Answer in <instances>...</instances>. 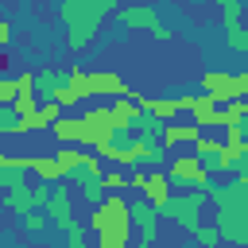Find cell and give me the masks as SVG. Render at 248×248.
<instances>
[{
	"label": "cell",
	"instance_id": "1",
	"mask_svg": "<svg viewBox=\"0 0 248 248\" xmlns=\"http://www.w3.org/2000/svg\"><path fill=\"white\" fill-rule=\"evenodd\" d=\"M101 248H124L136 240V229H132V205L120 198V190H108L101 205H93V217H89Z\"/></svg>",
	"mask_w": 248,
	"mask_h": 248
},
{
	"label": "cell",
	"instance_id": "2",
	"mask_svg": "<svg viewBox=\"0 0 248 248\" xmlns=\"http://www.w3.org/2000/svg\"><path fill=\"white\" fill-rule=\"evenodd\" d=\"M116 4L120 0H62V19H66V46L70 50H85L89 43H93V35H97V27H101V19L108 16V12H116Z\"/></svg>",
	"mask_w": 248,
	"mask_h": 248
},
{
	"label": "cell",
	"instance_id": "3",
	"mask_svg": "<svg viewBox=\"0 0 248 248\" xmlns=\"http://www.w3.org/2000/svg\"><path fill=\"white\" fill-rule=\"evenodd\" d=\"M209 202L221 209L217 225L221 236L229 244H248V182H232V186H213Z\"/></svg>",
	"mask_w": 248,
	"mask_h": 248
},
{
	"label": "cell",
	"instance_id": "4",
	"mask_svg": "<svg viewBox=\"0 0 248 248\" xmlns=\"http://www.w3.org/2000/svg\"><path fill=\"white\" fill-rule=\"evenodd\" d=\"M167 174H170V182L174 186H182V190H213L209 186V167L198 159V155H174L170 163H167Z\"/></svg>",
	"mask_w": 248,
	"mask_h": 248
},
{
	"label": "cell",
	"instance_id": "5",
	"mask_svg": "<svg viewBox=\"0 0 248 248\" xmlns=\"http://www.w3.org/2000/svg\"><path fill=\"white\" fill-rule=\"evenodd\" d=\"M205 198H209V190H186V194H178V198H170L167 205H163V213L178 225V229H186V232H194L202 221H198V213H202V205H205Z\"/></svg>",
	"mask_w": 248,
	"mask_h": 248
},
{
	"label": "cell",
	"instance_id": "6",
	"mask_svg": "<svg viewBox=\"0 0 248 248\" xmlns=\"http://www.w3.org/2000/svg\"><path fill=\"white\" fill-rule=\"evenodd\" d=\"M202 89L213 93L217 105H229L236 97L248 93V74H225V70H205L202 74Z\"/></svg>",
	"mask_w": 248,
	"mask_h": 248
},
{
	"label": "cell",
	"instance_id": "7",
	"mask_svg": "<svg viewBox=\"0 0 248 248\" xmlns=\"http://www.w3.org/2000/svg\"><path fill=\"white\" fill-rule=\"evenodd\" d=\"M116 19L124 23V27H136V31H151L159 43H167L174 31H167L163 27V19L151 12V8H143V4H132V8H116Z\"/></svg>",
	"mask_w": 248,
	"mask_h": 248
},
{
	"label": "cell",
	"instance_id": "8",
	"mask_svg": "<svg viewBox=\"0 0 248 248\" xmlns=\"http://www.w3.org/2000/svg\"><path fill=\"white\" fill-rule=\"evenodd\" d=\"M85 120H89V128H93V147H97V151L120 136V124H116L112 105H97V108H89V112H85Z\"/></svg>",
	"mask_w": 248,
	"mask_h": 248
},
{
	"label": "cell",
	"instance_id": "9",
	"mask_svg": "<svg viewBox=\"0 0 248 248\" xmlns=\"http://www.w3.org/2000/svg\"><path fill=\"white\" fill-rule=\"evenodd\" d=\"M159 205L155 202H132V229H136V244H151L155 232H159Z\"/></svg>",
	"mask_w": 248,
	"mask_h": 248
},
{
	"label": "cell",
	"instance_id": "10",
	"mask_svg": "<svg viewBox=\"0 0 248 248\" xmlns=\"http://www.w3.org/2000/svg\"><path fill=\"white\" fill-rule=\"evenodd\" d=\"M46 213H50V225H58V232H62L70 221H78V217H74V194H70L66 178L54 182V194H50V202H46Z\"/></svg>",
	"mask_w": 248,
	"mask_h": 248
},
{
	"label": "cell",
	"instance_id": "11",
	"mask_svg": "<svg viewBox=\"0 0 248 248\" xmlns=\"http://www.w3.org/2000/svg\"><path fill=\"white\" fill-rule=\"evenodd\" d=\"M54 136H58V143L93 147V128H89L85 116H58V120H54Z\"/></svg>",
	"mask_w": 248,
	"mask_h": 248
},
{
	"label": "cell",
	"instance_id": "12",
	"mask_svg": "<svg viewBox=\"0 0 248 248\" xmlns=\"http://www.w3.org/2000/svg\"><path fill=\"white\" fill-rule=\"evenodd\" d=\"M170 186H174V182H170V174H167L163 167H147V182H143V190H140V194L163 209V205L174 198V190H170Z\"/></svg>",
	"mask_w": 248,
	"mask_h": 248
},
{
	"label": "cell",
	"instance_id": "13",
	"mask_svg": "<svg viewBox=\"0 0 248 248\" xmlns=\"http://www.w3.org/2000/svg\"><path fill=\"white\" fill-rule=\"evenodd\" d=\"M178 101H182L186 112H194V120H198L202 128H205V124H217V108H221V105L213 101V93H182Z\"/></svg>",
	"mask_w": 248,
	"mask_h": 248
},
{
	"label": "cell",
	"instance_id": "14",
	"mask_svg": "<svg viewBox=\"0 0 248 248\" xmlns=\"http://www.w3.org/2000/svg\"><path fill=\"white\" fill-rule=\"evenodd\" d=\"M194 155L209 167V170H225V140H209V136H198L194 140Z\"/></svg>",
	"mask_w": 248,
	"mask_h": 248
},
{
	"label": "cell",
	"instance_id": "15",
	"mask_svg": "<svg viewBox=\"0 0 248 248\" xmlns=\"http://www.w3.org/2000/svg\"><path fill=\"white\" fill-rule=\"evenodd\" d=\"M4 209L8 213H27V209H35V186L31 182H19V186H12V190H4ZM43 209V205H39Z\"/></svg>",
	"mask_w": 248,
	"mask_h": 248
},
{
	"label": "cell",
	"instance_id": "16",
	"mask_svg": "<svg viewBox=\"0 0 248 248\" xmlns=\"http://www.w3.org/2000/svg\"><path fill=\"white\" fill-rule=\"evenodd\" d=\"M93 89L105 93V97H132V85H128L116 70H97V74H93Z\"/></svg>",
	"mask_w": 248,
	"mask_h": 248
},
{
	"label": "cell",
	"instance_id": "17",
	"mask_svg": "<svg viewBox=\"0 0 248 248\" xmlns=\"http://www.w3.org/2000/svg\"><path fill=\"white\" fill-rule=\"evenodd\" d=\"M140 108L143 112H155L159 120H174L182 112V101L178 97H140Z\"/></svg>",
	"mask_w": 248,
	"mask_h": 248
},
{
	"label": "cell",
	"instance_id": "18",
	"mask_svg": "<svg viewBox=\"0 0 248 248\" xmlns=\"http://www.w3.org/2000/svg\"><path fill=\"white\" fill-rule=\"evenodd\" d=\"M202 136V124L194 120V124H170L167 120V128H163V143L167 147H178V143H194Z\"/></svg>",
	"mask_w": 248,
	"mask_h": 248
},
{
	"label": "cell",
	"instance_id": "19",
	"mask_svg": "<svg viewBox=\"0 0 248 248\" xmlns=\"http://www.w3.org/2000/svg\"><path fill=\"white\" fill-rule=\"evenodd\" d=\"M112 112H116V124L120 128H132L136 132V120H140L143 108H140V97H116L112 101Z\"/></svg>",
	"mask_w": 248,
	"mask_h": 248
},
{
	"label": "cell",
	"instance_id": "20",
	"mask_svg": "<svg viewBox=\"0 0 248 248\" xmlns=\"http://www.w3.org/2000/svg\"><path fill=\"white\" fill-rule=\"evenodd\" d=\"M93 151H97V147H93ZM93 151H89V159H85L78 170H70V174H66V182L85 186V182H93V178H101V174H105V170H101V159H105V155H93Z\"/></svg>",
	"mask_w": 248,
	"mask_h": 248
},
{
	"label": "cell",
	"instance_id": "21",
	"mask_svg": "<svg viewBox=\"0 0 248 248\" xmlns=\"http://www.w3.org/2000/svg\"><path fill=\"white\" fill-rule=\"evenodd\" d=\"M244 120H248V101L244 97H236V101H229V105L217 108V124L221 128H232V124H244Z\"/></svg>",
	"mask_w": 248,
	"mask_h": 248
},
{
	"label": "cell",
	"instance_id": "22",
	"mask_svg": "<svg viewBox=\"0 0 248 248\" xmlns=\"http://www.w3.org/2000/svg\"><path fill=\"white\" fill-rule=\"evenodd\" d=\"M31 170H35L39 178H46V182H58V178H66V174H62V163H58V155H35V159H31Z\"/></svg>",
	"mask_w": 248,
	"mask_h": 248
},
{
	"label": "cell",
	"instance_id": "23",
	"mask_svg": "<svg viewBox=\"0 0 248 248\" xmlns=\"http://www.w3.org/2000/svg\"><path fill=\"white\" fill-rule=\"evenodd\" d=\"M66 78H62V70L58 66H43L39 74H35V93H43V97H50L58 85H62Z\"/></svg>",
	"mask_w": 248,
	"mask_h": 248
},
{
	"label": "cell",
	"instance_id": "24",
	"mask_svg": "<svg viewBox=\"0 0 248 248\" xmlns=\"http://www.w3.org/2000/svg\"><path fill=\"white\" fill-rule=\"evenodd\" d=\"M89 159V151L81 147V143H66L62 151H58V163H62V174H70V170H78L81 163Z\"/></svg>",
	"mask_w": 248,
	"mask_h": 248
},
{
	"label": "cell",
	"instance_id": "25",
	"mask_svg": "<svg viewBox=\"0 0 248 248\" xmlns=\"http://www.w3.org/2000/svg\"><path fill=\"white\" fill-rule=\"evenodd\" d=\"M66 81H70V85H74V93H78V97H81V101H85V97H93V93H97V89H93V74H89V70H81V66H74V70H70V74H66Z\"/></svg>",
	"mask_w": 248,
	"mask_h": 248
},
{
	"label": "cell",
	"instance_id": "26",
	"mask_svg": "<svg viewBox=\"0 0 248 248\" xmlns=\"http://www.w3.org/2000/svg\"><path fill=\"white\" fill-rule=\"evenodd\" d=\"M58 116H62V105L50 97V101H46V105H39V112L31 116V128H35V132H39V128H54V120H58Z\"/></svg>",
	"mask_w": 248,
	"mask_h": 248
},
{
	"label": "cell",
	"instance_id": "27",
	"mask_svg": "<svg viewBox=\"0 0 248 248\" xmlns=\"http://www.w3.org/2000/svg\"><path fill=\"white\" fill-rule=\"evenodd\" d=\"M163 128H167V120H159L155 112H140V120H136V132L147 140H163Z\"/></svg>",
	"mask_w": 248,
	"mask_h": 248
},
{
	"label": "cell",
	"instance_id": "28",
	"mask_svg": "<svg viewBox=\"0 0 248 248\" xmlns=\"http://www.w3.org/2000/svg\"><path fill=\"white\" fill-rule=\"evenodd\" d=\"M46 221H50V213H39V205L27 209V213H19V229H23L27 236H39V232L46 229Z\"/></svg>",
	"mask_w": 248,
	"mask_h": 248
},
{
	"label": "cell",
	"instance_id": "29",
	"mask_svg": "<svg viewBox=\"0 0 248 248\" xmlns=\"http://www.w3.org/2000/svg\"><path fill=\"white\" fill-rule=\"evenodd\" d=\"M12 105H16V112H19V116H35V112H39V101H35V89H19V97H16Z\"/></svg>",
	"mask_w": 248,
	"mask_h": 248
},
{
	"label": "cell",
	"instance_id": "30",
	"mask_svg": "<svg viewBox=\"0 0 248 248\" xmlns=\"http://www.w3.org/2000/svg\"><path fill=\"white\" fill-rule=\"evenodd\" d=\"M101 178H105V174H101ZM101 178H93V182H85V186H81V198L89 202V209H93V205H101V202H105V194H108Z\"/></svg>",
	"mask_w": 248,
	"mask_h": 248
},
{
	"label": "cell",
	"instance_id": "31",
	"mask_svg": "<svg viewBox=\"0 0 248 248\" xmlns=\"http://www.w3.org/2000/svg\"><path fill=\"white\" fill-rule=\"evenodd\" d=\"M240 12H244V4H240V0H225V4H221L225 31H229V27H240Z\"/></svg>",
	"mask_w": 248,
	"mask_h": 248
},
{
	"label": "cell",
	"instance_id": "32",
	"mask_svg": "<svg viewBox=\"0 0 248 248\" xmlns=\"http://www.w3.org/2000/svg\"><path fill=\"white\" fill-rule=\"evenodd\" d=\"M50 97H54V101H58L62 108H74V105H81V97L74 93V85H70V81H62V85H58V89H54Z\"/></svg>",
	"mask_w": 248,
	"mask_h": 248
},
{
	"label": "cell",
	"instance_id": "33",
	"mask_svg": "<svg viewBox=\"0 0 248 248\" xmlns=\"http://www.w3.org/2000/svg\"><path fill=\"white\" fill-rule=\"evenodd\" d=\"M16 97H19V78H8L4 74L0 78V105H12Z\"/></svg>",
	"mask_w": 248,
	"mask_h": 248
},
{
	"label": "cell",
	"instance_id": "34",
	"mask_svg": "<svg viewBox=\"0 0 248 248\" xmlns=\"http://www.w3.org/2000/svg\"><path fill=\"white\" fill-rule=\"evenodd\" d=\"M62 232H66V244H70V248H85V225H81V221H70Z\"/></svg>",
	"mask_w": 248,
	"mask_h": 248
},
{
	"label": "cell",
	"instance_id": "35",
	"mask_svg": "<svg viewBox=\"0 0 248 248\" xmlns=\"http://www.w3.org/2000/svg\"><path fill=\"white\" fill-rule=\"evenodd\" d=\"M194 240H198V244H217V240H225V236H221V225H217V229H213V225H198V229H194Z\"/></svg>",
	"mask_w": 248,
	"mask_h": 248
},
{
	"label": "cell",
	"instance_id": "36",
	"mask_svg": "<svg viewBox=\"0 0 248 248\" xmlns=\"http://www.w3.org/2000/svg\"><path fill=\"white\" fill-rule=\"evenodd\" d=\"M105 190H120V186H128V178H124V167H112V170H105Z\"/></svg>",
	"mask_w": 248,
	"mask_h": 248
},
{
	"label": "cell",
	"instance_id": "37",
	"mask_svg": "<svg viewBox=\"0 0 248 248\" xmlns=\"http://www.w3.org/2000/svg\"><path fill=\"white\" fill-rule=\"evenodd\" d=\"M8 43H12V23L0 19V46H8Z\"/></svg>",
	"mask_w": 248,
	"mask_h": 248
},
{
	"label": "cell",
	"instance_id": "38",
	"mask_svg": "<svg viewBox=\"0 0 248 248\" xmlns=\"http://www.w3.org/2000/svg\"><path fill=\"white\" fill-rule=\"evenodd\" d=\"M217 4H225V0H217Z\"/></svg>",
	"mask_w": 248,
	"mask_h": 248
},
{
	"label": "cell",
	"instance_id": "39",
	"mask_svg": "<svg viewBox=\"0 0 248 248\" xmlns=\"http://www.w3.org/2000/svg\"><path fill=\"white\" fill-rule=\"evenodd\" d=\"M244 74H248V70H244Z\"/></svg>",
	"mask_w": 248,
	"mask_h": 248
}]
</instances>
